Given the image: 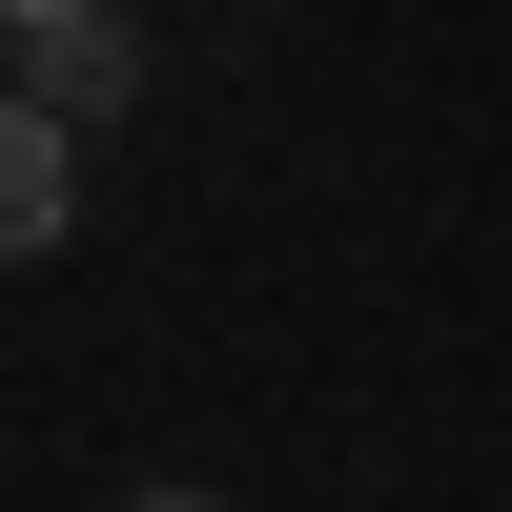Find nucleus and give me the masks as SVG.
<instances>
[{
	"mask_svg": "<svg viewBox=\"0 0 512 512\" xmlns=\"http://www.w3.org/2000/svg\"><path fill=\"white\" fill-rule=\"evenodd\" d=\"M123 82H144V41H123L103 0H21V103H62V123H103Z\"/></svg>",
	"mask_w": 512,
	"mask_h": 512,
	"instance_id": "1",
	"label": "nucleus"
},
{
	"mask_svg": "<svg viewBox=\"0 0 512 512\" xmlns=\"http://www.w3.org/2000/svg\"><path fill=\"white\" fill-rule=\"evenodd\" d=\"M62 226H82V123L21 103V123H0V246H62Z\"/></svg>",
	"mask_w": 512,
	"mask_h": 512,
	"instance_id": "2",
	"label": "nucleus"
},
{
	"mask_svg": "<svg viewBox=\"0 0 512 512\" xmlns=\"http://www.w3.org/2000/svg\"><path fill=\"white\" fill-rule=\"evenodd\" d=\"M123 512H205V492H123Z\"/></svg>",
	"mask_w": 512,
	"mask_h": 512,
	"instance_id": "3",
	"label": "nucleus"
}]
</instances>
